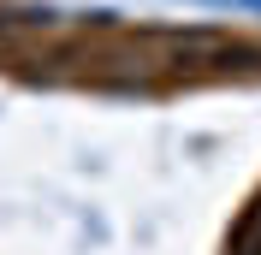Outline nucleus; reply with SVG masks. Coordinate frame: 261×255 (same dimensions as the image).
Listing matches in <instances>:
<instances>
[{"label":"nucleus","instance_id":"obj_1","mask_svg":"<svg viewBox=\"0 0 261 255\" xmlns=\"http://www.w3.org/2000/svg\"><path fill=\"white\" fill-rule=\"evenodd\" d=\"M238 6H249V12H261V0H238Z\"/></svg>","mask_w":261,"mask_h":255}]
</instances>
